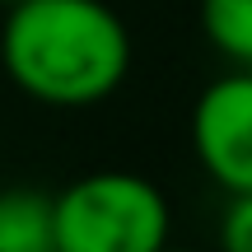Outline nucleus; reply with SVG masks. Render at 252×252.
Instances as JSON below:
<instances>
[{
	"label": "nucleus",
	"instance_id": "nucleus-6",
	"mask_svg": "<svg viewBox=\"0 0 252 252\" xmlns=\"http://www.w3.org/2000/svg\"><path fill=\"white\" fill-rule=\"evenodd\" d=\"M220 252H252V191L229 196L220 215Z\"/></svg>",
	"mask_w": 252,
	"mask_h": 252
},
{
	"label": "nucleus",
	"instance_id": "nucleus-5",
	"mask_svg": "<svg viewBox=\"0 0 252 252\" xmlns=\"http://www.w3.org/2000/svg\"><path fill=\"white\" fill-rule=\"evenodd\" d=\"M201 33L234 70H252V0H201Z\"/></svg>",
	"mask_w": 252,
	"mask_h": 252
},
{
	"label": "nucleus",
	"instance_id": "nucleus-8",
	"mask_svg": "<svg viewBox=\"0 0 252 252\" xmlns=\"http://www.w3.org/2000/svg\"><path fill=\"white\" fill-rule=\"evenodd\" d=\"M0 5H14V0H0Z\"/></svg>",
	"mask_w": 252,
	"mask_h": 252
},
{
	"label": "nucleus",
	"instance_id": "nucleus-7",
	"mask_svg": "<svg viewBox=\"0 0 252 252\" xmlns=\"http://www.w3.org/2000/svg\"><path fill=\"white\" fill-rule=\"evenodd\" d=\"M159 252H191V248H159Z\"/></svg>",
	"mask_w": 252,
	"mask_h": 252
},
{
	"label": "nucleus",
	"instance_id": "nucleus-4",
	"mask_svg": "<svg viewBox=\"0 0 252 252\" xmlns=\"http://www.w3.org/2000/svg\"><path fill=\"white\" fill-rule=\"evenodd\" d=\"M0 252H56L52 196L37 187L0 191Z\"/></svg>",
	"mask_w": 252,
	"mask_h": 252
},
{
	"label": "nucleus",
	"instance_id": "nucleus-2",
	"mask_svg": "<svg viewBox=\"0 0 252 252\" xmlns=\"http://www.w3.org/2000/svg\"><path fill=\"white\" fill-rule=\"evenodd\" d=\"M52 234L56 252H159L168 248L173 210L159 182L98 168L52 196Z\"/></svg>",
	"mask_w": 252,
	"mask_h": 252
},
{
	"label": "nucleus",
	"instance_id": "nucleus-1",
	"mask_svg": "<svg viewBox=\"0 0 252 252\" xmlns=\"http://www.w3.org/2000/svg\"><path fill=\"white\" fill-rule=\"evenodd\" d=\"M5 75L47 108H94L131 75V33L108 0H14L0 28Z\"/></svg>",
	"mask_w": 252,
	"mask_h": 252
},
{
	"label": "nucleus",
	"instance_id": "nucleus-3",
	"mask_svg": "<svg viewBox=\"0 0 252 252\" xmlns=\"http://www.w3.org/2000/svg\"><path fill=\"white\" fill-rule=\"evenodd\" d=\"M191 145L215 187L229 196L252 191V70H229L206 84L191 108Z\"/></svg>",
	"mask_w": 252,
	"mask_h": 252
}]
</instances>
